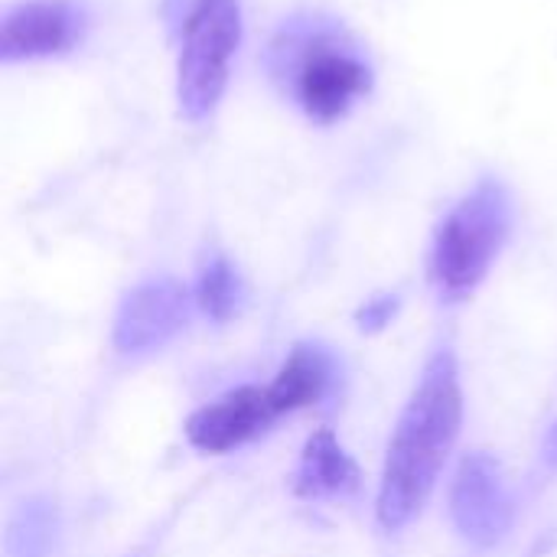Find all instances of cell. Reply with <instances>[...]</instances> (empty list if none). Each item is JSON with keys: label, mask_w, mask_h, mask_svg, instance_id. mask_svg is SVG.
<instances>
[{"label": "cell", "mask_w": 557, "mask_h": 557, "mask_svg": "<svg viewBox=\"0 0 557 557\" xmlns=\"http://www.w3.org/2000/svg\"><path fill=\"white\" fill-rule=\"evenodd\" d=\"M460 424H463L460 369L454 352L441 349L428 359L421 382L398 418L385 457L375 509H379V522L388 532H398L421 516L460 437Z\"/></svg>", "instance_id": "obj_1"}, {"label": "cell", "mask_w": 557, "mask_h": 557, "mask_svg": "<svg viewBox=\"0 0 557 557\" xmlns=\"http://www.w3.org/2000/svg\"><path fill=\"white\" fill-rule=\"evenodd\" d=\"M274 82L317 124H333L372 91V65L359 46L333 26H287L271 46Z\"/></svg>", "instance_id": "obj_2"}, {"label": "cell", "mask_w": 557, "mask_h": 557, "mask_svg": "<svg viewBox=\"0 0 557 557\" xmlns=\"http://www.w3.org/2000/svg\"><path fill=\"white\" fill-rule=\"evenodd\" d=\"M512 232V199L496 180H483L441 222L431 248V277L447 300L480 287Z\"/></svg>", "instance_id": "obj_3"}, {"label": "cell", "mask_w": 557, "mask_h": 557, "mask_svg": "<svg viewBox=\"0 0 557 557\" xmlns=\"http://www.w3.org/2000/svg\"><path fill=\"white\" fill-rule=\"evenodd\" d=\"M238 42V0H193L176 62V98L186 121H206L219 108Z\"/></svg>", "instance_id": "obj_4"}, {"label": "cell", "mask_w": 557, "mask_h": 557, "mask_svg": "<svg viewBox=\"0 0 557 557\" xmlns=\"http://www.w3.org/2000/svg\"><path fill=\"white\" fill-rule=\"evenodd\" d=\"M450 516L457 532L476 548H493L506 539L512 529V496L496 457L483 450L463 457L450 486Z\"/></svg>", "instance_id": "obj_5"}, {"label": "cell", "mask_w": 557, "mask_h": 557, "mask_svg": "<svg viewBox=\"0 0 557 557\" xmlns=\"http://www.w3.org/2000/svg\"><path fill=\"white\" fill-rule=\"evenodd\" d=\"M189 320V294L173 277L137 284L117 307L114 346L124 356H140L166 346Z\"/></svg>", "instance_id": "obj_6"}, {"label": "cell", "mask_w": 557, "mask_h": 557, "mask_svg": "<svg viewBox=\"0 0 557 557\" xmlns=\"http://www.w3.org/2000/svg\"><path fill=\"white\" fill-rule=\"evenodd\" d=\"M85 13L72 0H23L7 7L0 23V59L26 62L62 55L78 46Z\"/></svg>", "instance_id": "obj_7"}, {"label": "cell", "mask_w": 557, "mask_h": 557, "mask_svg": "<svg viewBox=\"0 0 557 557\" xmlns=\"http://www.w3.org/2000/svg\"><path fill=\"white\" fill-rule=\"evenodd\" d=\"M277 418L268 388H235L186 421V437L196 450L206 454H228L251 437H258Z\"/></svg>", "instance_id": "obj_8"}, {"label": "cell", "mask_w": 557, "mask_h": 557, "mask_svg": "<svg viewBox=\"0 0 557 557\" xmlns=\"http://www.w3.org/2000/svg\"><path fill=\"white\" fill-rule=\"evenodd\" d=\"M359 486V467L356 460L343 450L336 434L330 428L317 431L297 467V496L304 499H320V496H346Z\"/></svg>", "instance_id": "obj_9"}, {"label": "cell", "mask_w": 557, "mask_h": 557, "mask_svg": "<svg viewBox=\"0 0 557 557\" xmlns=\"http://www.w3.org/2000/svg\"><path fill=\"white\" fill-rule=\"evenodd\" d=\"M333 382V362L320 346H297L268 385V398L277 414L317 405Z\"/></svg>", "instance_id": "obj_10"}, {"label": "cell", "mask_w": 557, "mask_h": 557, "mask_svg": "<svg viewBox=\"0 0 557 557\" xmlns=\"http://www.w3.org/2000/svg\"><path fill=\"white\" fill-rule=\"evenodd\" d=\"M52 539H55V509L46 499H29L10 519L3 545L10 557H46Z\"/></svg>", "instance_id": "obj_11"}, {"label": "cell", "mask_w": 557, "mask_h": 557, "mask_svg": "<svg viewBox=\"0 0 557 557\" xmlns=\"http://www.w3.org/2000/svg\"><path fill=\"white\" fill-rule=\"evenodd\" d=\"M196 304L202 307V313L215 323H225L238 313L242 304V281L235 274V268L215 255L202 264L199 281H196Z\"/></svg>", "instance_id": "obj_12"}, {"label": "cell", "mask_w": 557, "mask_h": 557, "mask_svg": "<svg viewBox=\"0 0 557 557\" xmlns=\"http://www.w3.org/2000/svg\"><path fill=\"white\" fill-rule=\"evenodd\" d=\"M395 313H398V297L382 294V297H372V300L356 313V320H359L362 330L375 333V330H385V326L395 320Z\"/></svg>", "instance_id": "obj_13"}, {"label": "cell", "mask_w": 557, "mask_h": 557, "mask_svg": "<svg viewBox=\"0 0 557 557\" xmlns=\"http://www.w3.org/2000/svg\"><path fill=\"white\" fill-rule=\"evenodd\" d=\"M545 457H548V463H555V467H557V424L552 428V434H548V444H545Z\"/></svg>", "instance_id": "obj_14"}]
</instances>
